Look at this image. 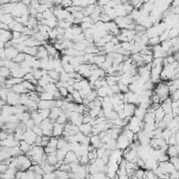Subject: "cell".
I'll list each match as a JSON object with an SVG mask.
<instances>
[{
  "label": "cell",
  "instance_id": "cell-1",
  "mask_svg": "<svg viewBox=\"0 0 179 179\" xmlns=\"http://www.w3.org/2000/svg\"><path fill=\"white\" fill-rule=\"evenodd\" d=\"M154 93L157 94L160 99V102H165L167 99H169L171 95L170 89H169V86L167 85V82H160L158 83L154 89Z\"/></svg>",
  "mask_w": 179,
  "mask_h": 179
},
{
  "label": "cell",
  "instance_id": "cell-2",
  "mask_svg": "<svg viewBox=\"0 0 179 179\" xmlns=\"http://www.w3.org/2000/svg\"><path fill=\"white\" fill-rule=\"evenodd\" d=\"M17 162H18V171H23V172H26V171L30 170V168L32 165V161L30 160V158H28L25 154H22L20 156L16 157Z\"/></svg>",
  "mask_w": 179,
  "mask_h": 179
},
{
  "label": "cell",
  "instance_id": "cell-3",
  "mask_svg": "<svg viewBox=\"0 0 179 179\" xmlns=\"http://www.w3.org/2000/svg\"><path fill=\"white\" fill-rule=\"evenodd\" d=\"M123 154H124V158L126 159L127 161H129V162L136 163L138 159H139V156H138L137 150L136 149H131V148H129V149L125 150V151L123 152Z\"/></svg>",
  "mask_w": 179,
  "mask_h": 179
},
{
  "label": "cell",
  "instance_id": "cell-4",
  "mask_svg": "<svg viewBox=\"0 0 179 179\" xmlns=\"http://www.w3.org/2000/svg\"><path fill=\"white\" fill-rule=\"evenodd\" d=\"M130 145H131L130 140H129L123 133L121 134V135L118 136V138L116 139V149L117 150H121V151L124 152L125 150L129 149Z\"/></svg>",
  "mask_w": 179,
  "mask_h": 179
},
{
  "label": "cell",
  "instance_id": "cell-5",
  "mask_svg": "<svg viewBox=\"0 0 179 179\" xmlns=\"http://www.w3.org/2000/svg\"><path fill=\"white\" fill-rule=\"evenodd\" d=\"M19 142L18 140L15 139V136L14 134H9V136L4 140H1V147H6V148H14L19 146Z\"/></svg>",
  "mask_w": 179,
  "mask_h": 179
},
{
  "label": "cell",
  "instance_id": "cell-6",
  "mask_svg": "<svg viewBox=\"0 0 179 179\" xmlns=\"http://www.w3.org/2000/svg\"><path fill=\"white\" fill-rule=\"evenodd\" d=\"M37 137H38V135H36V134L32 132V130L27 129L25 133L23 134L22 140H25V141L27 142V144H30V146H35L36 140H37Z\"/></svg>",
  "mask_w": 179,
  "mask_h": 179
},
{
  "label": "cell",
  "instance_id": "cell-7",
  "mask_svg": "<svg viewBox=\"0 0 179 179\" xmlns=\"http://www.w3.org/2000/svg\"><path fill=\"white\" fill-rule=\"evenodd\" d=\"M20 94H17L13 91H9V95H7L6 103L9 106H18L20 105Z\"/></svg>",
  "mask_w": 179,
  "mask_h": 179
},
{
  "label": "cell",
  "instance_id": "cell-8",
  "mask_svg": "<svg viewBox=\"0 0 179 179\" xmlns=\"http://www.w3.org/2000/svg\"><path fill=\"white\" fill-rule=\"evenodd\" d=\"M159 169L161 170L162 174H167V175H170L173 171H175L174 165L168 161V162H159Z\"/></svg>",
  "mask_w": 179,
  "mask_h": 179
},
{
  "label": "cell",
  "instance_id": "cell-9",
  "mask_svg": "<svg viewBox=\"0 0 179 179\" xmlns=\"http://www.w3.org/2000/svg\"><path fill=\"white\" fill-rule=\"evenodd\" d=\"M13 40V32L12 30H0V42L9 43Z\"/></svg>",
  "mask_w": 179,
  "mask_h": 179
},
{
  "label": "cell",
  "instance_id": "cell-10",
  "mask_svg": "<svg viewBox=\"0 0 179 179\" xmlns=\"http://www.w3.org/2000/svg\"><path fill=\"white\" fill-rule=\"evenodd\" d=\"M65 131V125H60L58 123L53 124V137H62Z\"/></svg>",
  "mask_w": 179,
  "mask_h": 179
},
{
  "label": "cell",
  "instance_id": "cell-11",
  "mask_svg": "<svg viewBox=\"0 0 179 179\" xmlns=\"http://www.w3.org/2000/svg\"><path fill=\"white\" fill-rule=\"evenodd\" d=\"M90 145H91L94 149H100V148L104 147L105 144L102 142V139L99 135H91L90 136Z\"/></svg>",
  "mask_w": 179,
  "mask_h": 179
},
{
  "label": "cell",
  "instance_id": "cell-12",
  "mask_svg": "<svg viewBox=\"0 0 179 179\" xmlns=\"http://www.w3.org/2000/svg\"><path fill=\"white\" fill-rule=\"evenodd\" d=\"M64 162L65 163H69V165H71V163H74V162H80V158H79V156L77 155L76 153H74V152L69 151L68 153H67L66 157H65Z\"/></svg>",
  "mask_w": 179,
  "mask_h": 179
},
{
  "label": "cell",
  "instance_id": "cell-13",
  "mask_svg": "<svg viewBox=\"0 0 179 179\" xmlns=\"http://www.w3.org/2000/svg\"><path fill=\"white\" fill-rule=\"evenodd\" d=\"M81 133H83L84 135L91 136L92 135V130H93V126L91 124H82L79 127Z\"/></svg>",
  "mask_w": 179,
  "mask_h": 179
},
{
  "label": "cell",
  "instance_id": "cell-14",
  "mask_svg": "<svg viewBox=\"0 0 179 179\" xmlns=\"http://www.w3.org/2000/svg\"><path fill=\"white\" fill-rule=\"evenodd\" d=\"M19 51L16 47L11 46L9 48H5V56H6V60H14L15 58L18 56Z\"/></svg>",
  "mask_w": 179,
  "mask_h": 179
},
{
  "label": "cell",
  "instance_id": "cell-15",
  "mask_svg": "<svg viewBox=\"0 0 179 179\" xmlns=\"http://www.w3.org/2000/svg\"><path fill=\"white\" fill-rule=\"evenodd\" d=\"M63 113L62 108H58V107H55V108L51 109V115H49V118L53 121V123H57V119L59 118V116Z\"/></svg>",
  "mask_w": 179,
  "mask_h": 179
},
{
  "label": "cell",
  "instance_id": "cell-16",
  "mask_svg": "<svg viewBox=\"0 0 179 179\" xmlns=\"http://www.w3.org/2000/svg\"><path fill=\"white\" fill-rule=\"evenodd\" d=\"M135 109H136V105H133V104H125L124 111H125V113H126L127 117L134 116Z\"/></svg>",
  "mask_w": 179,
  "mask_h": 179
},
{
  "label": "cell",
  "instance_id": "cell-17",
  "mask_svg": "<svg viewBox=\"0 0 179 179\" xmlns=\"http://www.w3.org/2000/svg\"><path fill=\"white\" fill-rule=\"evenodd\" d=\"M9 28H11L12 32H24L25 30V26L21 24V23L17 22V21H14V22L12 23L11 25H9Z\"/></svg>",
  "mask_w": 179,
  "mask_h": 179
},
{
  "label": "cell",
  "instance_id": "cell-18",
  "mask_svg": "<svg viewBox=\"0 0 179 179\" xmlns=\"http://www.w3.org/2000/svg\"><path fill=\"white\" fill-rule=\"evenodd\" d=\"M49 55L46 51V47L44 45H41L40 47H38V53L36 56V58L39 60H43V59H48Z\"/></svg>",
  "mask_w": 179,
  "mask_h": 179
},
{
  "label": "cell",
  "instance_id": "cell-19",
  "mask_svg": "<svg viewBox=\"0 0 179 179\" xmlns=\"http://www.w3.org/2000/svg\"><path fill=\"white\" fill-rule=\"evenodd\" d=\"M15 21V18L12 14H4L0 15V23H4L6 25H11L12 23Z\"/></svg>",
  "mask_w": 179,
  "mask_h": 179
},
{
  "label": "cell",
  "instance_id": "cell-20",
  "mask_svg": "<svg viewBox=\"0 0 179 179\" xmlns=\"http://www.w3.org/2000/svg\"><path fill=\"white\" fill-rule=\"evenodd\" d=\"M12 71V77L13 78H17V79H24V77H25V74H27L24 69H22L21 67H19V68L17 69H13Z\"/></svg>",
  "mask_w": 179,
  "mask_h": 179
},
{
  "label": "cell",
  "instance_id": "cell-21",
  "mask_svg": "<svg viewBox=\"0 0 179 179\" xmlns=\"http://www.w3.org/2000/svg\"><path fill=\"white\" fill-rule=\"evenodd\" d=\"M11 91L15 92V93H17V94H20V95L28 93V91L26 90V88L23 86V84H18V85L13 86V87H12V89H11Z\"/></svg>",
  "mask_w": 179,
  "mask_h": 179
},
{
  "label": "cell",
  "instance_id": "cell-22",
  "mask_svg": "<svg viewBox=\"0 0 179 179\" xmlns=\"http://www.w3.org/2000/svg\"><path fill=\"white\" fill-rule=\"evenodd\" d=\"M148 110L145 108H141V107H136L135 109V113H134V116H136L137 118H139L140 121H144V118H145L146 114H147Z\"/></svg>",
  "mask_w": 179,
  "mask_h": 179
},
{
  "label": "cell",
  "instance_id": "cell-23",
  "mask_svg": "<svg viewBox=\"0 0 179 179\" xmlns=\"http://www.w3.org/2000/svg\"><path fill=\"white\" fill-rule=\"evenodd\" d=\"M32 146L27 144L25 140H21V141L19 142V148H20L21 152H22L23 154H26L27 152H30V150H32Z\"/></svg>",
  "mask_w": 179,
  "mask_h": 179
},
{
  "label": "cell",
  "instance_id": "cell-24",
  "mask_svg": "<svg viewBox=\"0 0 179 179\" xmlns=\"http://www.w3.org/2000/svg\"><path fill=\"white\" fill-rule=\"evenodd\" d=\"M165 112L163 111V109L161 108V107L157 109V110L155 111V121H156V125L159 124V123L165 118Z\"/></svg>",
  "mask_w": 179,
  "mask_h": 179
},
{
  "label": "cell",
  "instance_id": "cell-25",
  "mask_svg": "<svg viewBox=\"0 0 179 179\" xmlns=\"http://www.w3.org/2000/svg\"><path fill=\"white\" fill-rule=\"evenodd\" d=\"M47 155V154H46ZM59 162V159H58L57 153H53V154H48L47 155V163L51 165H53L56 167V165Z\"/></svg>",
  "mask_w": 179,
  "mask_h": 179
},
{
  "label": "cell",
  "instance_id": "cell-26",
  "mask_svg": "<svg viewBox=\"0 0 179 179\" xmlns=\"http://www.w3.org/2000/svg\"><path fill=\"white\" fill-rule=\"evenodd\" d=\"M167 154L170 156V158L179 156V152H178V149H177L176 146H169L168 151H167Z\"/></svg>",
  "mask_w": 179,
  "mask_h": 179
},
{
  "label": "cell",
  "instance_id": "cell-27",
  "mask_svg": "<svg viewBox=\"0 0 179 179\" xmlns=\"http://www.w3.org/2000/svg\"><path fill=\"white\" fill-rule=\"evenodd\" d=\"M40 101H55V97H53V94L49 93V92H42L39 94Z\"/></svg>",
  "mask_w": 179,
  "mask_h": 179
},
{
  "label": "cell",
  "instance_id": "cell-28",
  "mask_svg": "<svg viewBox=\"0 0 179 179\" xmlns=\"http://www.w3.org/2000/svg\"><path fill=\"white\" fill-rule=\"evenodd\" d=\"M0 77L5 79H9L12 77L11 69L6 68V67H0Z\"/></svg>",
  "mask_w": 179,
  "mask_h": 179
},
{
  "label": "cell",
  "instance_id": "cell-29",
  "mask_svg": "<svg viewBox=\"0 0 179 179\" xmlns=\"http://www.w3.org/2000/svg\"><path fill=\"white\" fill-rule=\"evenodd\" d=\"M145 124H149V123H156L155 121V112H147L145 118H144Z\"/></svg>",
  "mask_w": 179,
  "mask_h": 179
},
{
  "label": "cell",
  "instance_id": "cell-30",
  "mask_svg": "<svg viewBox=\"0 0 179 179\" xmlns=\"http://www.w3.org/2000/svg\"><path fill=\"white\" fill-rule=\"evenodd\" d=\"M161 44V41H160V38L159 37H153V38H150L149 39V43H148V46L150 47H155L157 45H160Z\"/></svg>",
  "mask_w": 179,
  "mask_h": 179
},
{
  "label": "cell",
  "instance_id": "cell-31",
  "mask_svg": "<svg viewBox=\"0 0 179 179\" xmlns=\"http://www.w3.org/2000/svg\"><path fill=\"white\" fill-rule=\"evenodd\" d=\"M58 90H59V88L57 87L56 84H48V85H46L45 87H44V91L49 92V93H51V94H55Z\"/></svg>",
  "mask_w": 179,
  "mask_h": 179
},
{
  "label": "cell",
  "instance_id": "cell-32",
  "mask_svg": "<svg viewBox=\"0 0 179 179\" xmlns=\"http://www.w3.org/2000/svg\"><path fill=\"white\" fill-rule=\"evenodd\" d=\"M58 150H61V149H65V148L68 147V141L65 139V137H60L58 138Z\"/></svg>",
  "mask_w": 179,
  "mask_h": 179
},
{
  "label": "cell",
  "instance_id": "cell-33",
  "mask_svg": "<svg viewBox=\"0 0 179 179\" xmlns=\"http://www.w3.org/2000/svg\"><path fill=\"white\" fill-rule=\"evenodd\" d=\"M24 53L28 56H32V57H36L38 53V47H25Z\"/></svg>",
  "mask_w": 179,
  "mask_h": 179
},
{
  "label": "cell",
  "instance_id": "cell-34",
  "mask_svg": "<svg viewBox=\"0 0 179 179\" xmlns=\"http://www.w3.org/2000/svg\"><path fill=\"white\" fill-rule=\"evenodd\" d=\"M42 169H43V171H44V174H51V173H55L56 170H57V169H56V167L48 165V163L44 165L43 167H42Z\"/></svg>",
  "mask_w": 179,
  "mask_h": 179
},
{
  "label": "cell",
  "instance_id": "cell-35",
  "mask_svg": "<svg viewBox=\"0 0 179 179\" xmlns=\"http://www.w3.org/2000/svg\"><path fill=\"white\" fill-rule=\"evenodd\" d=\"M101 111H102V108H100V107H94V108H92L91 110L89 111V115L93 119H95L97 117H99Z\"/></svg>",
  "mask_w": 179,
  "mask_h": 179
},
{
  "label": "cell",
  "instance_id": "cell-36",
  "mask_svg": "<svg viewBox=\"0 0 179 179\" xmlns=\"http://www.w3.org/2000/svg\"><path fill=\"white\" fill-rule=\"evenodd\" d=\"M38 113L40 114V116L44 119H47L49 118V115H51V110L48 109H38Z\"/></svg>",
  "mask_w": 179,
  "mask_h": 179
},
{
  "label": "cell",
  "instance_id": "cell-37",
  "mask_svg": "<svg viewBox=\"0 0 179 179\" xmlns=\"http://www.w3.org/2000/svg\"><path fill=\"white\" fill-rule=\"evenodd\" d=\"M55 174H56V176H57V178H60V179H69V173L64 172V171L56 170Z\"/></svg>",
  "mask_w": 179,
  "mask_h": 179
},
{
  "label": "cell",
  "instance_id": "cell-38",
  "mask_svg": "<svg viewBox=\"0 0 179 179\" xmlns=\"http://www.w3.org/2000/svg\"><path fill=\"white\" fill-rule=\"evenodd\" d=\"M25 58H26V55L24 53H19L18 56H17L16 58H15L13 61H14L15 63H17V64L20 65L21 63H23L24 61H25Z\"/></svg>",
  "mask_w": 179,
  "mask_h": 179
},
{
  "label": "cell",
  "instance_id": "cell-39",
  "mask_svg": "<svg viewBox=\"0 0 179 179\" xmlns=\"http://www.w3.org/2000/svg\"><path fill=\"white\" fill-rule=\"evenodd\" d=\"M68 121H69L68 116H67V115L65 114L64 112H63L62 114L59 116V118L57 119V123H58V124H60V125H66Z\"/></svg>",
  "mask_w": 179,
  "mask_h": 179
},
{
  "label": "cell",
  "instance_id": "cell-40",
  "mask_svg": "<svg viewBox=\"0 0 179 179\" xmlns=\"http://www.w3.org/2000/svg\"><path fill=\"white\" fill-rule=\"evenodd\" d=\"M22 84H23V86L26 88V90H27L28 92H30V91H36V85H34L32 83L27 82V81H24Z\"/></svg>",
  "mask_w": 179,
  "mask_h": 179
},
{
  "label": "cell",
  "instance_id": "cell-41",
  "mask_svg": "<svg viewBox=\"0 0 179 179\" xmlns=\"http://www.w3.org/2000/svg\"><path fill=\"white\" fill-rule=\"evenodd\" d=\"M63 69H64V71L66 72V74H74V72H76V69H74V66H72L71 64H65L63 65Z\"/></svg>",
  "mask_w": 179,
  "mask_h": 179
},
{
  "label": "cell",
  "instance_id": "cell-42",
  "mask_svg": "<svg viewBox=\"0 0 179 179\" xmlns=\"http://www.w3.org/2000/svg\"><path fill=\"white\" fill-rule=\"evenodd\" d=\"M173 135V132L171 130H169V129H165V130L162 131V136L161 137L163 138V139L165 140V141L168 142V140L170 139V137Z\"/></svg>",
  "mask_w": 179,
  "mask_h": 179
},
{
  "label": "cell",
  "instance_id": "cell-43",
  "mask_svg": "<svg viewBox=\"0 0 179 179\" xmlns=\"http://www.w3.org/2000/svg\"><path fill=\"white\" fill-rule=\"evenodd\" d=\"M48 76L51 77L53 80H55L56 82H60V77H61V74L57 72L56 70H51L48 71Z\"/></svg>",
  "mask_w": 179,
  "mask_h": 179
},
{
  "label": "cell",
  "instance_id": "cell-44",
  "mask_svg": "<svg viewBox=\"0 0 179 179\" xmlns=\"http://www.w3.org/2000/svg\"><path fill=\"white\" fill-rule=\"evenodd\" d=\"M72 97H74V103L76 104H83V99H82V97H81V94L79 91L76 90V91L72 93Z\"/></svg>",
  "mask_w": 179,
  "mask_h": 179
},
{
  "label": "cell",
  "instance_id": "cell-45",
  "mask_svg": "<svg viewBox=\"0 0 179 179\" xmlns=\"http://www.w3.org/2000/svg\"><path fill=\"white\" fill-rule=\"evenodd\" d=\"M58 141H59V140H58L57 137H51L48 142V145H47V147L55 148V149L58 150Z\"/></svg>",
  "mask_w": 179,
  "mask_h": 179
},
{
  "label": "cell",
  "instance_id": "cell-46",
  "mask_svg": "<svg viewBox=\"0 0 179 179\" xmlns=\"http://www.w3.org/2000/svg\"><path fill=\"white\" fill-rule=\"evenodd\" d=\"M32 132L36 134V135H38V136H44L43 130H42L41 126H35L34 128L32 129Z\"/></svg>",
  "mask_w": 179,
  "mask_h": 179
},
{
  "label": "cell",
  "instance_id": "cell-47",
  "mask_svg": "<svg viewBox=\"0 0 179 179\" xmlns=\"http://www.w3.org/2000/svg\"><path fill=\"white\" fill-rule=\"evenodd\" d=\"M145 173H146V171L144 170V169H138V170L136 171L134 177H136V178H138V179H144L145 178Z\"/></svg>",
  "mask_w": 179,
  "mask_h": 179
},
{
  "label": "cell",
  "instance_id": "cell-48",
  "mask_svg": "<svg viewBox=\"0 0 179 179\" xmlns=\"http://www.w3.org/2000/svg\"><path fill=\"white\" fill-rule=\"evenodd\" d=\"M69 74H66L65 71H62L61 72V77H60V82H63V83H68V80H69Z\"/></svg>",
  "mask_w": 179,
  "mask_h": 179
},
{
  "label": "cell",
  "instance_id": "cell-49",
  "mask_svg": "<svg viewBox=\"0 0 179 179\" xmlns=\"http://www.w3.org/2000/svg\"><path fill=\"white\" fill-rule=\"evenodd\" d=\"M118 87H119V90H121V93H127V92H129L130 90H129V86L127 85H124V84H122V83H118Z\"/></svg>",
  "mask_w": 179,
  "mask_h": 179
},
{
  "label": "cell",
  "instance_id": "cell-50",
  "mask_svg": "<svg viewBox=\"0 0 179 179\" xmlns=\"http://www.w3.org/2000/svg\"><path fill=\"white\" fill-rule=\"evenodd\" d=\"M59 91H60V93H61V95H62L63 99H66V97H68L69 92H68V90H67V88H65V87H60V88H59Z\"/></svg>",
  "mask_w": 179,
  "mask_h": 179
},
{
  "label": "cell",
  "instance_id": "cell-51",
  "mask_svg": "<svg viewBox=\"0 0 179 179\" xmlns=\"http://www.w3.org/2000/svg\"><path fill=\"white\" fill-rule=\"evenodd\" d=\"M168 145L169 146H176L177 145V137L176 134H173L170 137V139L168 140Z\"/></svg>",
  "mask_w": 179,
  "mask_h": 179
},
{
  "label": "cell",
  "instance_id": "cell-52",
  "mask_svg": "<svg viewBox=\"0 0 179 179\" xmlns=\"http://www.w3.org/2000/svg\"><path fill=\"white\" fill-rule=\"evenodd\" d=\"M25 126H26V128H27V129H30V130H32V129L36 126V123H35L34 119L30 118V121H27V122L25 123Z\"/></svg>",
  "mask_w": 179,
  "mask_h": 179
},
{
  "label": "cell",
  "instance_id": "cell-53",
  "mask_svg": "<svg viewBox=\"0 0 179 179\" xmlns=\"http://www.w3.org/2000/svg\"><path fill=\"white\" fill-rule=\"evenodd\" d=\"M58 150L55 149V148H51V147H45L44 148V152H45V154H53V153H57Z\"/></svg>",
  "mask_w": 179,
  "mask_h": 179
},
{
  "label": "cell",
  "instance_id": "cell-54",
  "mask_svg": "<svg viewBox=\"0 0 179 179\" xmlns=\"http://www.w3.org/2000/svg\"><path fill=\"white\" fill-rule=\"evenodd\" d=\"M170 97H171V99H172V101H173V102H177V101H179V89H178V90H176V91H175L174 93L171 94Z\"/></svg>",
  "mask_w": 179,
  "mask_h": 179
},
{
  "label": "cell",
  "instance_id": "cell-55",
  "mask_svg": "<svg viewBox=\"0 0 179 179\" xmlns=\"http://www.w3.org/2000/svg\"><path fill=\"white\" fill-rule=\"evenodd\" d=\"M9 169V165H4V163H1V165H0V172H1V174L5 173Z\"/></svg>",
  "mask_w": 179,
  "mask_h": 179
},
{
  "label": "cell",
  "instance_id": "cell-56",
  "mask_svg": "<svg viewBox=\"0 0 179 179\" xmlns=\"http://www.w3.org/2000/svg\"><path fill=\"white\" fill-rule=\"evenodd\" d=\"M34 74H32V72H30V74H26L25 77H24V79L23 80L24 81H27V82H32V80H34Z\"/></svg>",
  "mask_w": 179,
  "mask_h": 179
},
{
  "label": "cell",
  "instance_id": "cell-57",
  "mask_svg": "<svg viewBox=\"0 0 179 179\" xmlns=\"http://www.w3.org/2000/svg\"><path fill=\"white\" fill-rule=\"evenodd\" d=\"M43 179H57V176H56L55 173H51V174H44L43 175Z\"/></svg>",
  "mask_w": 179,
  "mask_h": 179
},
{
  "label": "cell",
  "instance_id": "cell-58",
  "mask_svg": "<svg viewBox=\"0 0 179 179\" xmlns=\"http://www.w3.org/2000/svg\"><path fill=\"white\" fill-rule=\"evenodd\" d=\"M111 90H112V92L114 94H118L121 93V90H119V87H118V84L117 85H114V86H111Z\"/></svg>",
  "mask_w": 179,
  "mask_h": 179
},
{
  "label": "cell",
  "instance_id": "cell-59",
  "mask_svg": "<svg viewBox=\"0 0 179 179\" xmlns=\"http://www.w3.org/2000/svg\"><path fill=\"white\" fill-rule=\"evenodd\" d=\"M42 137H43V136H38V137H37V140H36V144H35V146H38V147H42V142H43V140H42Z\"/></svg>",
  "mask_w": 179,
  "mask_h": 179
},
{
  "label": "cell",
  "instance_id": "cell-60",
  "mask_svg": "<svg viewBox=\"0 0 179 179\" xmlns=\"http://www.w3.org/2000/svg\"><path fill=\"white\" fill-rule=\"evenodd\" d=\"M0 30H11V28H9V25H6V24H4V23H0Z\"/></svg>",
  "mask_w": 179,
  "mask_h": 179
},
{
  "label": "cell",
  "instance_id": "cell-61",
  "mask_svg": "<svg viewBox=\"0 0 179 179\" xmlns=\"http://www.w3.org/2000/svg\"><path fill=\"white\" fill-rule=\"evenodd\" d=\"M178 179H179V178H178Z\"/></svg>",
  "mask_w": 179,
  "mask_h": 179
}]
</instances>
